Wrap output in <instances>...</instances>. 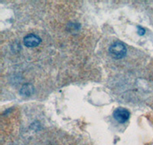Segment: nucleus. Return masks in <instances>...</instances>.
<instances>
[{"mask_svg":"<svg viewBox=\"0 0 153 145\" xmlns=\"http://www.w3.org/2000/svg\"><path fill=\"white\" fill-rule=\"evenodd\" d=\"M127 49L124 44L120 41H116L110 45L109 52L112 57L114 59H122L126 54Z\"/></svg>","mask_w":153,"mask_h":145,"instance_id":"1","label":"nucleus"},{"mask_svg":"<svg viewBox=\"0 0 153 145\" xmlns=\"http://www.w3.org/2000/svg\"><path fill=\"white\" fill-rule=\"evenodd\" d=\"M130 113L125 108H117L113 112V117L118 122L125 123L129 118Z\"/></svg>","mask_w":153,"mask_h":145,"instance_id":"2","label":"nucleus"},{"mask_svg":"<svg viewBox=\"0 0 153 145\" xmlns=\"http://www.w3.org/2000/svg\"><path fill=\"white\" fill-rule=\"evenodd\" d=\"M41 42L42 39L35 34H29L24 38V44L28 47H37Z\"/></svg>","mask_w":153,"mask_h":145,"instance_id":"3","label":"nucleus"},{"mask_svg":"<svg viewBox=\"0 0 153 145\" xmlns=\"http://www.w3.org/2000/svg\"><path fill=\"white\" fill-rule=\"evenodd\" d=\"M34 89L32 86L30 84H26L23 86L22 88L20 90V93L24 95H30L33 93Z\"/></svg>","mask_w":153,"mask_h":145,"instance_id":"4","label":"nucleus"},{"mask_svg":"<svg viewBox=\"0 0 153 145\" xmlns=\"http://www.w3.org/2000/svg\"><path fill=\"white\" fill-rule=\"evenodd\" d=\"M146 33V30L144 28H143L140 26H138V34L139 35H143Z\"/></svg>","mask_w":153,"mask_h":145,"instance_id":"5","label":"nucleus"}]
</instances>
